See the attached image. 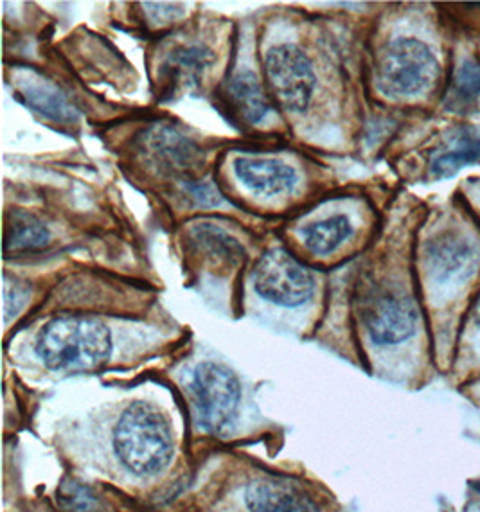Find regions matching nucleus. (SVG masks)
Listing matches in <instances>:
<instances>
[{
    "instance_id": "6ab92c4d",
    "label": "nucleus",
    "mask_w": 480,
    "mask_h": 512,
    "mask_svg": "<svg viewBox=\"0 0 480 512\" xmlns=\"http://www.w3.org/2000/svg\"><path fill=\"white\" fill-rule=\"evenodd\" d=\"M450 106L466 108L479 103L480 99V63L466 60L457 67L450 83Z\"/></svg>"
},
{
    "instance_id": "39448f33",
    "label": "nucleus",
    "mask_w": 480,
    "mask_h": 512,
    "mask_svg": "<svg viewBox=\"0 0 480 512\" xmlns=\"http://www.w3.org/2000/svg\"><path fill=\"white\" fill-rule=\"evenodd\" d=\"M252 283L259 297L283 308H297L310 301L315 279L294 256L283 248L265 252L252 272Z\"/></svg>"
},
{
    "instance_id": "9d476101",
    "label": "nucleus",
    "mask_w": 480,
    "mask_h": 512,
    "mask_svg": "<svg viewBox=\"0 0 480 512\" xmlns=\"http://www.w3.org/2000/svg\"><path fill=\"white\" fill-rule=\"evenodd\" d=\"M214 63V54L202 44L178 45L162 63L160 76L168 94L193 90L204 81Z\"/></svg>"
},
{
    "instance_id": "5701e85b",
    "label": "nucleus",
    "mask_w": 480,
    "mask_h": 512,
    "mask_svg": "<svg viewBox=\"0 0 480 512\" xmlns=\"http://www.w3.org/2000/svg\"><path fill=\"white\" fill-rule=\"evenodd\" d=\"M473 318H475L477 326H480V293L479 297H477V301H475V306H473Z\"/></svg>"
},
{
    "instance_id": "1a4fd4ad",
    "label": "nucleus",
    "mask_w": 480,
    "mask_h": 512,
    "mask_svg": "<svg viewBox=\"0 0 480 512\" xmlns=\"http://www.w3.org/2000/svg\"><path fill=\"white\" fill-rule=\"evenodd\" d=\"M143 151L153 166L168 175H187L202 164V151L173 126H153L144 133Z\"/></svg>"
},
{
    "instance_id": "7ed1b4c3",
    "label": "nucleus",
    "mask_w": 480,
    "mask_h": 512,
    "mask_svg": "<svg viewBox=\"0 0 480 512\" xmlns=\"http://www.w3.org/2000/svg\"><path fill=\"white\" fill-rule=\"evenodd\" d=\"M189 392L198 426L204 432L216 437L231 432L241 403L240 381L231 369L213 362L198 365L191 376Z\"/></svg>"
},
{
    "instance_id": "423d86ee",
    "label": "nucleus",
    "mask_w": 480,
    "mask_h": 512,
    "mask_svg": "<svg viewBox=\"0 0 480 512\" xmlns=\"http://www.w3.org/2000/svg\"><path fill=\"white\" fill-rule=\"evenodd\" d=\"M360 318L374 344L398 345L416 333L419 313L407 295L380 288L365 297Z\"/></svg>"
},
{
    "instance_id": "a211bd4d",
    "label": "nucleus",
    "mask_w": 480,
    "mask_h": 512,
    "mask_svg": "<svg viewBox=\"0 0 480 512\" xmlns=\"http://www.w3.org/2000/svg\"><path fill=\"white\" fill-rule=\"evenodd\" d=\"M353 234V225L346 216L338 214L328 220L313 223L301 232L306 248L317 256H328L335 252Z\"/></svg>"
},
{
    "instance_id": "0eeeda50",
    "label": "nucleus",
    "mask_w": 480,
    "mask_h": 512,
    "mask_svg": "<svg viewBox=\"0 0 480 512\" xmlns=\"http://www.w3.org/2000/svg\"><path fill=\"white\" fill-rule=\"evenodd\" d=\"M268 87L286 110L303 112L310 105L315 74L308 56L295 45L272 47L265 60Z\"/></svg>"
},
{
    "instance_id": "4468645a",
    "label": "nucleus",
    "mask_w": 480,
    "mask_h": 512,
    "mask_svg": "<svg viewBox=\"0 0 480 512\" xmlns=\"http://www.w3.org/2000/svg\"><path fill=\"white\" fill-rule=\"evenodd\" d=\"M17 87L27 105L56 123H71L76 119L74 108L62 92L51 81L44 80L35 72L18 74Z\"/></svg>"
},
{
    "instance_id": "dca6fc26",
    "label": "nucleus",
    "mask_w": 480,
    "mask_h": 512,
    "mask_svg": "<svg viewBox=\"0 0 480 512\" xmlns=\"http://www.w3.org/2000/svg\"><path fill=\"white\" fill-rule=\"evenodd\" d=\"M227 99L234 112L252 124L261 123L270 112V101L254 72L234 74L227 85Z\"/></svg>"
},
{
    "instance_id": "9b49d317",
    "label": "nucleus",
    "mask_w": 480,
    "mask_h": 512,
    "mask_svg": "<svg viewBox=\"0 0 480 512\" xmlns=\"http://www.w3.org/2000/svg\"><path fill=\"white\" fill-rule=\"evenodd\" d=\"M234 173L243 186L259 196L285 195L297 182L294 168L279 159L240 157L234 162Z\"/></svg>"
},
{
    "instance_id": "412c9836",
    "label": "nucleus",
    "mask_w": 480,
    "mask_h": 512,
    "mask_svg": "<svg viewBox=\"0 0 480 512\" xmlns=\"http://www.w3.org/2000/svg\"><path fill=\"white\" fill-rule=\"evenodd\" d=\"M27 288L17 281H9L6 279L4 283V315L6 320H9L11 315H17L18 309L22 308L27 301Z\"/></svg>"
},
{
    "instance_id": "2eb2a0df",
    "label": "nucleus",
    "mask_w": 480,
    "mask_h": 512,
    "mask_svg": "<svg viewBox=\"0 0 480 512\" xmlns=\"http://www.w3.org/2000/svg\"><path fill=\"white\" fill-rule=\"evenodd\" d=\"M189 238L196 252L216 265L236 266L245 259V248L241 247L240 241L211 223L195 225L189 230Z\"/></svg>"
},
{
    "instance_id": "20e7f679",
    "label": "nucleus",
    "mask_w": 480,
    "mask_h": 512,
    "mask_svg": "<svg viewBox=\"0 0 480 512\" xmlns=\"http://www.w3.org/2000/svg\"><path fill=\"white\" fill-rule=\"evenodd\" d=\"M439 63L427 45L416 38L392 42L378 63V87L391 98L418 96L434 87Z\"/></svg>"
},
{
    "instance_id": "aec40b11",
    "label": "nucleus",
    "mask_w": 480,
    "mask_h": 512,
    "mask_svg": "<svg viewBox=\"0 0 480 512\" xmlns=\"http://www.w3.org/2000/svg\"><path fill=\"white\" fill-rule=\"evenodd\" d=\"M60 502L65 509L74 512H92L98 507V500L89 487L80 484H65L60 493Z\"/></svg>"
},
{
    "instance_id": "f257e3e1",
    "label": "nucleus",
    "mask_w": 480,
    "mask_h": 512,
    "mask_svg": "<svg viewBox=\"0 0 480 512\" xmlns=\"http://www.w3.org/2000/svg\"><path fill=\"white\" fill-rule=\"evenodd\" d=\"M112 349L110 329L96 318H54L36 338V354L56 372L98 371L107 365Z\"/></svg>"
},
{
    "instance_id": "4be33fe9",
    "label": "nucleus",
    "mask_w": 480,
    "mask_h": 512,
    "mask_svg": "<svg viewBox=\"0 0 480 512\" xmlns=\"http://www.w3.org/2000/svg\"><path fill=\"white\" fill-rule=\"evenodd\" d=\"M189 193L196 198L200 204H218L220 202V193L214 189L211 184L207 182H196V184H189Z\"/></svg>"
},
{
    "instance_id": "ddd939ff",
    "label": "nucleus",
    "mask_w": 480,
    "mask_h": 512,
    "mask_svg": "<svg viewBox=\"0 0 480 512\" xmlns=\"http://www.w3.org/2000/svg\"><path fill=\"white\" fill-rule=\"evenodd\" d=\"M475 162H480V126H461L432 157L430 173L434 178H448Z\"/></svg>"
},
{
    "instance_id": "f8f14e48",
    "label": "nucleus",
    "mask_w": 480,
    "mask_h": 512,
    "mask_svg": "<svg viewBox=\"0 0 480 512\" xmlns=\"http://www.w3.org/2000/svg\"><path fill=\"white\" fill-rule=\"evenodd\" d=\"M245 504L250 512H319L299 489L274 480L252 482L245 491Z\"/></svg>"
},
{
    "instance_id": "f03ea898",
    "label": "nucleus",
    "mask_w": 480,
    "mask_h": 512,
    "mask_svg": "<svg viewBox=\"0 0 480 512\" xmlns=\"http://www.w3.org/2000/svg\"><path fill=\"white\" fill-rule=\"evenodd\" d=\"M114 451L135 477L159 475L173 457V433L166 417L146 403H132L117 421Z\"/></svg>"
},
{
    "instance_id": "6e6552de",
    "label": "nucleus",
    "mask_w": 480,
    "mask_h": 512,
    "mask_svg": "<svg viewBox=\"0 0 480 512\" xmlns=\"http://www.w3.org/2000/svg\"><path fill=\"white\" fill-rule=\"evenodd\" d=\"M423 256L430 279L439 284L466 281L480 265L477 245L452 230L428 239Z\"/></svg>"
},
{
    "instance_id": "f3484780",
    "label": "nucleus",
    "mask_w": 480,
    "mask_h": 512,
    "mask_svg": "<svg viewBox=\"0 0 480 512\" xmlns=\"http://www.w3.org/2000/svg\"><path fill=\"white\" fill-rule=\"evenodd\" d=\"M49 243V230L42 221L27 212H11L4 229L6 254L27 252L45 247Z\"/></svg>"
}]
</instances>
